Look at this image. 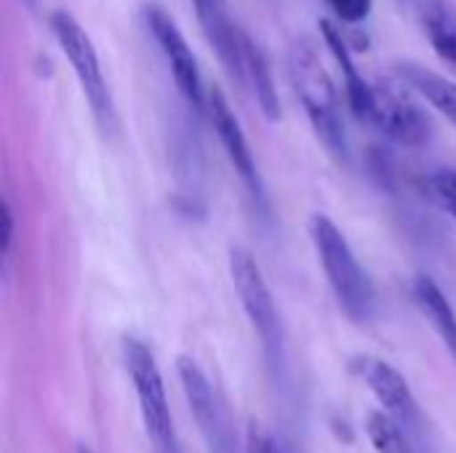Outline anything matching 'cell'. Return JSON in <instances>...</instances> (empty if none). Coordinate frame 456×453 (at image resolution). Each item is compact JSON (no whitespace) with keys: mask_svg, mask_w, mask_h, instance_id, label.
<instances>
[{"mask_svg":"<svg viewBox=\"0 0 456 453\" xmlns=\"http://www.w3.org/2000/svg\"><path fill=\"white\" fill-rule=\"evenodd\" d=\"M243 77L246 85L254 91V99L259 104V109L265 112L267 120H278L281 117V96L273 80V69L270 61L265 56V51L243 32Z\"/></svg>","mask_w":456,"mask_h":453,"instance_id":"9a60e30c","label":"cell"},{"mask_svg":"<svg viewBox=\"0 0 456 453\" xmlns=\"http://www.w3.org/2000/svg\"><path fill=\"white\" fill-rule=\"evenodd\" d=\"M246 453H283L281 446L275 443L273 435H267L259 425H248V435H246Z\"/></svg>","mask_w":456,"mask_h":453,"instance_id":"ffe728a7","label":"cell"},{"mask_svg":"<svg viewBox=\"0 0 456 453\" xmlns=\"http://www.w3.org/2000/svg\"><path fill=\"white\" fill-rule=\"evenodd\" d=\"M310 240L315 246V254L321 259V267L326 272V280L345 310V315L355 323H369L377 310V294L374 283L355 259L347 238L342 230L326 216L313 214L310 219Z\"/></svg>","mask_w":456,"mask_h":453,"instance_id":"7a4b0ae2","label":"cell"},{"mask_svg":"<svg viewBox=\"0 0 456 453\" xmlns=\"http://www.w3.org/2000/svg\"><path fill=\"white\" fill-rule=\"evenodd\" d=\"M11 246H13V211H11V203L5 200L3 203V243H0L5 262L11 256Z\"/></svg>","mask_w":456,"mask_h":453,"instance_id":"44dd1931","label":"cell"},{"mask_svg":"<svg viewBox=\"0 0 456 453\" xmlns=\"http://www.w3.org/2000/svg\"><path fill=\"white\" fill-rule=\"evenodd\" d=\"M176 374H179L187 406H190V411L195 417V425H198V430H200V435L206 441L208 453H240L230 414L222 406V400L216 398V392H214L208 376L203 374V368L192 358L182 355L176 360Z\"/></svg>","mask_w":456,"mask_h":453,"instance_id":"52a82bcc","label":"cell"},{"mask_svg":"<svg viewBox=\"0 0 456 453\" xmlns=\"http://www.w3.org/2000/svg\"><path fill=\"white\" fill-rule=\"evenodd\" d=\"M206 117L208 123L214 125V133L219 136L224 152H227V160L232 163L235 174L254 190L259 192V174H256V163H254V152L248 147V139L243 133V125L240 120L235 117L227 96L214 85L208 88L206 93Z\"/></svg>","mask_w":456,"mask_h":453,"instance_id":"30bf717a","label":"cell"},{"mask_svg":"<svg viewBox=\"0 0 456 453\" xmlns=\"http://www.w3.org/2000/svg\"><path fill=\"white\" fill-rule=\"evenodd\" d=\"M395 77H401L422 101H428L433 109H438L446 120L456 125V83L446 75L428 69L417 61H398Z\"/></svg>","mask_w":456,"mask_h":453,"instance_id":"5bb4252c","label":"cell"},{"mask_svg":"<svg viewBox=\"0 0 456 453\" xmlns=\"http://www.w3.org/2000/svg\"><path fill=\"white\" fill-rule=\"evenodd\" d=\"M48 29H51L56 45L61 48V53L67 56L86 101L91 104V112H94L99 128L110 133L115 128V101H112L110 85L104 80L102 61H99L91 35L83 29V24L69 11H61V8L51 11Z\"/></svg>","mask_w":456,"mask_h":453,"instance_id":"3957f363","label":"cell"},{"mask_svg":"<svg viewBox=\"0 0 456 453\" xmlns=\"http://www.w3.org/2000/svg\"><path fill=\"white\" fill-rule=\"evenodd\" d=\"M366 433H369V441L377 449V453H419L417 446L411 443V433L398 419H393L387 411L369 414Z\"/></svg>","mask_w":456,"mask_h":453,"instance_id":"e0dca14e","label":"cell"},{"mask_svg":"<svg viewBox=\"0 0 456 453\" xmlns=\"http://www.w3.org/2000/svg\"><path fill=\"white\" fill-rule=\"evenodd\" d=\"M326 5L331 8L337 21L355 27V24H363L371 16L374 0H326Z\"/></svg>","mask_w":456,"mask_h":453,"instance_id":"d6986e66","label":"cell"},{"mask_svg":"<svg viewBox=\"0 0 456 453\" xmlns=\"http://www.w3.org/2000/svg\"><path fill=\"white\" fill-rule=\"evenodd\" d=\"M142 19H144V27L150 29L152 40L158 43L168 69H171V77L179 88V93L184 96V101L206 115V85H203V77H200V67H198V59L187 43V37L182 35V29L176 27V21L160 8V5H144L142 8Z\"/></svg>","mask_w":456,"mask_h":453,"instance_id":"ba28073f","label":"cell"},{"mask_svg":"<svg viewBox=\"0 0 456 453\" xmlns=\"http://www.w3.org/2000/svg\"><path fill=\"white\" fill-rule=\"evenodd\" d=\"M230 278L232 286L238 291V299L243 304V312L251 323V328L256 331L262 350L267 355V360L273 366L283 363V323H281V312L278 304L273 299V291L262 275L259 262L254 259V254L243 246H232L230 248Z\"/></svg>","mask_w":456,"mask_h":453,"instance_id":"5b68a950","label":"cell"},{"mask_svg":"<svg viewBox=\"0 0 456 453\" xmlns=\"http://www.w3.org/2000/svg\"><path fill=\"white\" fill-rule=\"evenodd\" d=\"M19 3H21V5H27V8H35V3H37V0H19Z\"/></svg>","mask_w":456,"mask_h":453,"instance_id":"7402d4cb","label":"cell"},{"mask_svg":"<svg viewBox=\"0 0 456 453\" xmlns=\"http://www.w3.org/2000/svg\"><path fill=\"white\" fill-rule=\"evenodd\" d=\"M77 453H91V451H88L86 446H80V449H77Z\"/></svg>","mask_w":456,"mask_h":453,"instance_id":"603a6c76","label":"cell"},{"mask_svg":"<svg viewBox=\"0 0 456 453\" xmlns=\"http://www.w3.org/2000/svg\"><path fill=\"white\" fill-rule=\"evenodd\" d=\"M353 371L374 392V398L382 403V409L393 419H398L411 435L422 433V427H425L422 409H419L409 382L403 379V374L395 366H390L387 360L374 358V355H358L353 360Z\"/></svg>","mask_w":456,"mask_h":453,"instance_id":"9c48e42d","label":"cell"},{"mask_svg":"<svg viewBox=\"0 0 456 453\" xmlns=\"http://www.w3.org/2000/svg\"><path fill=\"white\" fill-rule=\"evenodd\" d=\"M321 32H323V37H326V45H329L331 56H334L337 64L342 67L347 101H350L355 117L369 120V115H371V101H374V85L358 72V67H355V61H353V53H350V48H347V40L342 37V27H337L334 21L323 19V21H321Z\"/></svg>","mask_w":456,"mask_h":453,"instance_id":"4fadbf2b","label":"cell"},{"mask_svg":"<svg viewBox=\"0 0 456 453\" xmlns=\"http://www.w3.org/2000/svg\"><path fill=\"white\" fill-rule=\"evenodd\" d=\"M123 363H126V371L136 390L144 433H147L155 453H182L176 427L171 422L168 400H166L163 376H160L152 350L142 339L126 336L123 339Z\"/></svg>","mask_w":456,"mask_h":453,"instance_id":"277c9868","label":"cell"},{"mask_svg":"<svg viewBox=\"0 0 456 453\" xmlns=\"http://www.w3.org/2000/svg\"><path fill=\"white\" fill-rule=\"evenodd\" d=\"M414 302L422 310V315L430 320V326L436 328V334L441 336V342L449 347V352L456 358V312L452 302L446 299V294L438 288L436 280L430 278H417L414 280Z\"/></svg>","mask_w":456,"mask_h":453,"instance_id":"2e32d148","label":"cell"},{"mask_svg":"<svg viewBox=\"0 0 456 453\" xmlns=\"http://www.w3.org/2000/svg\"><path fill=\"white\" fill-rule=\"evenodd\" d=\"M286 69H289V80H291V85H294L310 123H313V131L318 133L323 147L337 160H347L350 150H347L345 123L339 115L337 85H334L329 69L323 67L315 45L307 37H299L289 45Z\"/></svg>","mask_w":456,"mask_h":453,"instance_id":"6da1fadb","label":"cell"},{"mask_svg":"<svg viewBox=\"0 0 456 453\" xmlns=\"http://www.w3.org/2000/svg\"><path fill=\"white\" fill-rule=\"evenodd\" d=\"M425 190L430 195V200L444 208L452 219L456 222V171L452 168H444V171H436L425 179Z\"/></svg>","mask_w":456,"mask_h":453,"instance_id":"ac0fdd59","label":"cell"},{"mask_svg":"<svg viewBox=\"0 0 456 453\" xmlns=\"http://www.w3.org/2000/svg\"><path fill=\"white\" fill-rule=\"evenodd\" d=\"M406 13L417 21L433 51L456 67V5L454 0H401Z\"/></svg>","mask_w":456,"mask_h":453,"instance_id":"7c38bea8","label":"cell"},{"mask_svg":"<svg viewBox=\"0 0 456 453\" xmlns=\"http://www.w3.org/2000/svg\"><path fill=\"white\" fill-rule=\"evenodd\" d=\"M371 85L374 101L369 123H374L390 142L401 147H425L433 136V123L417 101V93L401 77H379Z\"/></svg>","mask_w":456,"mask_h":453,"instance_id":"8992f818","label":"cell"},{"mask_svg":"<svg viewBox=\"0 0 456 453\" xmlns=\"http://www.w3.org/2000/svg\"><path fill=\"white\" fill-rule=\"evenodd\" d=\"M192 8L198 13V21L214 45L216 56L222 59L230 77L240 85H246L243 77V29L232 24L227 13V0H192Z\"/></svg>","mask_w":456,"mask_h":453,"instance_id":"8fae6325","label":"cell"}]
</instances>
